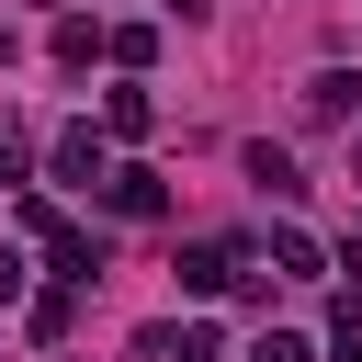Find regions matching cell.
<instances>
[{"instance_id": "1", "label": "cell", "mask_w": 362, "mask_h": 362, "mask_svg": "<svg viewBox=\"0 0 362 362\" xmlns=\"http://www.w3.org/2000/svg\"><path fill=\"white\" fill-rule=\"evenodd\" d=\"M226 283H249V249L238 238H192L181 249V294H226Z\"/></svg>"}, {"instance_id": "2", "label": "cell", "mask_w": 362, "mask_h": 362, "mask_svg": "<svg viewBox=\"0 0 362 362\" xmlns=\"http://www.w3.org/2000/svg\"><path fill=\"white\" fill-rule=\"evenodd\" d=\"M90 192H102L113 215H158V204H170V181H158V170H102Z\"/></svg>"}, {"instance_id": "3", "label": "cell", "mask_w": 362, "mask_h": 362, "mask_svg": "<svg viewBox=\"0 0 362 362\" xmlns=\"http://www.w3.org/2000/svg\"><path fill=\"white\" fill-rule=\"evenodd\" d=\"M57 181H102V136H90V124L57 136Z\"/></svg>"}, {"instance_id": "4", "label": "cell", "mask_w": 362, "mask_h": 362, "mask_svg": "<svg viewBox=\"0 0 362 362\" xmlns=\"http://www.w3.org/2000/svg\"><path fill=\"white\" fill-rule=\"evenodd\" d=\"M351 90H362V79H339V68H328V79L305 90V113H317V124H339V113H351Z\"/></svg>"}, {"instance_id": "5", "label": "cell", "mask_w": 362, "mask_h": 362, "mask_svg": "<svg viewBox=\"0 0 362 362\" xmlns=\"http://www.w3.org/2000/svg\"><path fill=\"white\" fill-rule=\"evenodd\" d=\"M249 181H260V192H305V181H294V158H283V147H249Z\"/></svg>"}, {"instance_id": "6", "label": "cell", "mask_w": 362, "mask_h": 362, "mask_svg": "<svg viewBox=\"0 0 362 362\" xmlns=\"http://www.w3.org/2000/svg\"><path fill=\"white\" fill-rule=\"evenodd\" d=\"M328 339H339V351H362V294H339V305H328Z\"/></svg>"}, {"instance_id": "7", "label": "cell", "mask_w": 362, "mask_h": 362, "mask_svg": "<svg viewBox=\"0 0 362 362\" xmlns=\"http://www.w3.org/2000/svg\"><path fill=\"white\" fill-rule=\"evenodd\" d=\"M260 362H305V339H283V328H272V339H260Z\"/></svg>"}, {"instance_id": "8", "label": "cell", "mask_w": 362, "mask_h": 362, "mask_svg": "<svg viewBox=\"0 0 362 362\" xmlns=\"http://www.w3.org/2000/svg\"><path fill=\"white\" fill-rule=\"evenodd\" d=\"M0 294H23V249H0Z\"/></svg>"}, {"instance_id": "9", "label": "cell", "mask_w": 362, "mask_h": 362, "mask_svg": "<svg viewBox=\"0 0 362 362\" xmlns=\"http://www.w3.org/2000/svg\"><path fill=\"white\" fill-rule=\"evenodd\" d=\"M0 181H23V158H11V136H0Z\"/></svg>"}, {"instance_id": "10", "label": "cell", "mask_w": 362, "mask_h": 362, "mask_svg": "<svg viewBox=\"0 0 362 362\" xmlns=\"http://www.w3.org/2000/svg\"><path fill=\"white\" fill-rule=\"evenodd\" d=\"M170 11H204V0H170Z\"/></svg>"}]
</instances>
